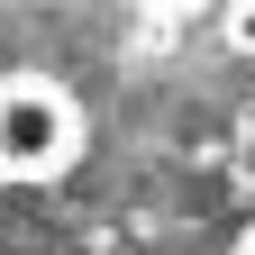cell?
<instances>
[{"label":"cell","instance_id":"obj_3","mask_svg":"<svg viewBox=\"0 0 255 255\" xmlns=\"http://www.w3.org/2000/svg\"><path fill=\"white\" fill-rule=\"evenodd\" d=\"M237 255H255V228H246V237H237Z\"/></svg>","mask_w":255,"mask_h":255},{"label":"cell","instance_id":"obj_1","mask_svg":"<svg viewBox=\"0 0 255 255\" xmlns=\"http://www.w3.org/2000/svg\"><path fill=\"white\" fill-rule=\"evenodd\" d=\"M82 164V110L55 73H0V182H64Z\"/></svg>","mask_w":255,"mask_h":255},{"label":"cell","instance_id":"obj_2","mask_svg":"<svg viewBox=\"0 0 255 255\" xmlns=\"http://www.w3.org/2000/svg\"><path fill=\"white\" fill-rule=\"evenodd\" d=\"M228 46H237V55H255V9H228Z\"/></svg>","mask_w":255,"mask_h":255}]
</instances>
